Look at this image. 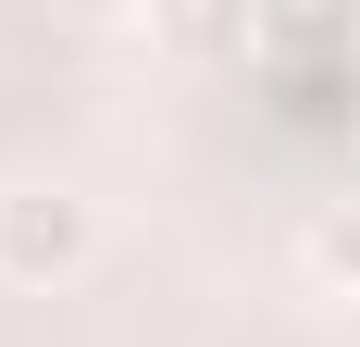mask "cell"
<instances>
[{"label": "cell", "instance_id": "2", "mask_svg": "<svg viewBox=\"0 0 360 347\" xmlns=\"http://www.w3.org/2000/svg\"><path fill=\"white\" fill-rule=\"evenodd\" d=\"M298 261H311L323 298H360V199H323V211H311V223H298Z\"/></svg>", "mask_w": 360, "mask_h": 347}, {"label": "cell", "instance_id": "1", "mask_svg": "<svg viewBox=\"0 0 360 347\" xmlns=\"http://www.w3.org/2000/svg\"><path fill=\"white\" fill-rule=\"evenodd\" d=\"M100 261V199L63 186V174H13L0 186V285L13 298H50Z\"/></svg>", "mask_w": 360, "mask_h": 347}, {"label": "cell", "instance_id": "3", "mask_svg": "<svg viewBox=\"0 0 360 347\" xmlns=\"http://www.w3.org/2000/svg\"><path fill=\"white\" fill-rule=\"evenodd\" d=\"M348 347H360V298H348Z\"/></svg>", "mask_w": 360, "mask_h": 347}]
</instances>
